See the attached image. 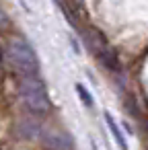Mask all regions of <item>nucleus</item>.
Returning <instances> with one entry per match:
<instances>
[{"instance_id": "0eeeda50", "label": "nucleus", "mask_w": 148, "mask_h": 150, "mask_svg": "<svg viewBox=\"0 0 148 150\" xmlns=\"http://www.w3.org/2000/svg\"><path fill=\"white\" fill-rule=\"evenodd\" d=\"M54 2H56V6H58V8L62 11V15H64V19H66V21H68V23H70V25L74 27V21H72V17H70V13L66 11V6H64V2H62V0H54Z\"/></svg>"}, {"instance_id": "39448f33", "label": "nucleus", "mask_w": 148, "mask_h": 150, "mask_svg": "<svg viewBox=\"0 0 148 150\" xmlns=\"http://www.w3.org/2000/svg\"><path fill=\"white\" fill-rule=\"evenodd\" d=\"M105 123H107V127H109V132H111L113 140L117 142L119 150H130V148H127V140H125V136H123L121 127L117 125V121L111 117V113H105Z\"/></svg>"}, {"instance_id": "6e6552de", "label": "nucleus", "mask_w": 148, "mask_h": 150, "mask_svg": "<svg viewBox=\"0 0 148 150\" xmlns=\"http://www.w3.org/2000/svg\"><path fill=\"white\" fill-rule=\"evenodd\" d=\"M11 27V19H8V15L2 11V8H0V31H2V29H8Z\"/></svg>"}, {"instance_id": "20e7f679", "label": "nucleus", "mask_w": 148, "mask_h": 150, "mask_svg": "<svg viewBox=\"0 0 148 150\" xmlns=\"http://www.w3.org/2000/svg\"><path fill=\"white\" fill-rule=\"evenodd\" d=\"M41 129H43V127L37 123V119H29V117L21 119L19 125H17V132H19L23 138H37V136L41 134Z\"/></svg>"}, {"instance_id": "f257e3e1", "label": "nucleus", "mask_w": 148, "mask_h": 150, "mask_svg": "<svg viewBox=\"0 0 148 150\" xmlns=\"http://www.w3.org/2000/svg\"><path fill=\"white\" fill-rule=\"evenodd\" d=\"M4 62L8 64L11 70L23 74V76H33L39 72V58L25 41L23 37H13L6 47H4Z\"/></svg>"}, {"instance_id": "f03ea898", "label": "nucleus", "mask_w": 148, "mask_h": 150, "mask_svg": "<svg viewBox=\"0 0 148 150\" xmlns=\"http://www.w3.org/2000/svg\"><path fill=\"white\" fill-rule=\"evenodd\" d=\"M19 95H21L23 103L27 105V109L31 113H35V115H47L50 113L52 103H50L45 84H43V80L37 74L23 76L19 80Z\"/></svg>"}, {"instance_id": "7ed1b4c3", "label": "nucleus", "mask_w": 148, "mask_h": 150, "mask_svg": "<svg viewBox=\"0 0 148 150\" xmlns=\"http://www.w3.org/2000/svg\"><path fill=\"white\" fill-rule=\"evenodd\" d=\"M39 138H41V144L45 146V150H74V140L66 129L43 127Z\"/></svg>"}, {"instance_id": "423d86ee", "label": "nucleus", "mask_w": 148, "mask_h": 150, "mask_svg": "<svg viewBox=\"0 0 148 150\" xmlns=\"http://www.w3.org/2000/svg\"><path fill=\"white\" fill-rule=\"evenodd\" d=\"M74 88H76V93H78V97H80L82 105L91 109V107L95 105V101H93V95L89 93V88H86V86H84L82 82H76V86H74Z\"/></svg>"}]
</instances>
